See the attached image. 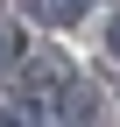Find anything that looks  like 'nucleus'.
<instances>
[{"label": "nucleus", "instance_id": "nucleus-1", "mask_svg": "<svg viewBox=\"0 0 120 127\" xmlns=\"http://www.w3.org/2000/svg\"><path fill=\"white\" fill-rule=\"evenodd\" d=\"M64 78H71L64 57H35V64H21V92H28V99H35V92H50V85H64ZM28 99H21V106H28Z\"/></svg>", "mask_w": 120, "mask_h": 127}, {"label": "nucleus", "instance_id": "nucleus-2", "mask_svg": "<svg viewBox=\"0 0 120 127\" xmlns=\"http://www.w3.org/2000/svg\"><path fill=\"white\" fill-rule=\"evenodd\" d=\"M28 7H35L50 28H71V21H85V14H92L99 0H28Z\"/></svg>", "mask_w": 120, "mask_h": 127}, {"label": "nucleus", "instance_id": "nucleus-3", "mask_svg": "<svg viewBox=\"0 0 120 127\" xmlns=\"http://www.w3.org/2000/svg\"><path fill=\"white\" fill-rule=\"evenodd\" d=\"M14 57H21V35H14V28H0V71H7Z\"/></svg>", "mask_w": 120, "mask_h": 127}, {"label": "nucleus", "instance_id": "nucleus-4", "mask_svg": "<svg viewBox=\"0 0 120 127\" xmlns=\"http://www.w3.org/2000/svg\"><path fill=\"white\" fill-rule=\"evenodd\" d=\"M106 50L120 57V14H113V21H106Z\"/></svg>", "mask_w": 120, "mask_h": 127}]
</instances>
